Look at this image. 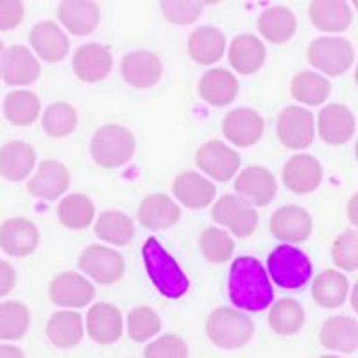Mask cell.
<instances>
[{
	"instance_id": "cell-47",
	"label": "cell",
	"mask_w": 358,
	"mask_h": 358,
	"mask_svg": "<svg viewBox=\"0 0 358 358\" xmlns=\"http://www.w3.org/2000/svg\"><path fill=\"white\" fill-rule=\"evenodd\" d=\"M163 17L174 25H190L197 22L203 13L204 4L192 2V0H163L162 4Z\"/></svg>"
},
{
	"instance_id": "cell-3",
	"label": "cell",
	"mask_w": 358,
	"mask_h": 358,
	"mask_svg": "<svg viewBox=\"0 0 358 358\" xmlns=\"http://www.w3.org/2000/svg\"><path fill=\"white\" fill-rule=\"evenodd\" d=\"M255 322L244 312L217 306L206 319L208 338L220 350H241L255 337Z\"/></svg>"
},
{
	"instance_id": "cell-33",
	"label": "cell",
	"mask_w": 358,
	"mask_h": 358,
	"mask_svg": "<svg viewBox=\"0 0 358 358\" xmlns=\"http://www.w3.org/2000/svg\"><path fill=\"white\" fill-rule=\"evenodd\" d=\"M238 79L226 69H212L204 72L199 81V95L210 106L224 108L238 95Z\"/></svg>"
},
{
	"instance_id": "cell-19",
	"label": "cell",
	"mask_w": 358,
	"mask_h": 358,
	"mask_svg": "<svg viewBox=\"0 0 358 358\" xmlns=\"http://www.w3.org/2000/svg\"><path fill=\"white\" fill-rule=\"evenodd\" d=\"M70 187L69 169L57 159H43L27 183V192L36 199L56 201Z\"/></svg>"
},
{
	"instance_id": "cell-50",
	"label": "cell",
	"mask_w": 358,
	"mask_h": 358,
	"mask_svg": "<svg viewBox=\"0 0 358 358\" xmlns=\"http://www.w3.org/2000/svg\"><path fill=\"white\" fill-rule=\"evenodd\" d=\"M0 358H27L24 351L15 344H0Z\"/></svg>"
},
{
	"instance_id": "cell-8",
	"label": "cell",
	"mask_w": 358,
	"mask_h": 358,
	"mask_svg": "<svg viewBox=\"0 0 358 358\" xmlns=\"http://www.w3.org/2000/svg\"><path fill=\"white\" fill-rule=\"evenodd\" d=\"M196 165L208 176V179L228 183L241 169V156L228 143L220 140H208L197 149Z\"/></svg>"
},
{
	"instance_id": "cell-5",
	"label": "cell",
	"mask_w": 358,
	"mask_h": 358,
	"mask_svg": "<svg viewBox=\"0 0 358 358\" xmlns=\"http://www.w3.org/2000/svg\"><path fill=\"white\" fill-rule=\"evenodd\" d=\"M268 276L278 287L296 290L305 287L312 278V264L301 249L294 245H278L267 258Z\"/></svg>"
},
{
	"instance_id": "cell-26",
	"label": "cell",
	"mask_w": 358,
	"mask_h": 358,
	"mask_svg": "<svg viewBox=\"0 0 358 358\" xmlns=\"http://www.w3.org/2000/svg\"><path fill=\"white\" fill-rule=\"evenodd\" d=\"M36 151L24 140H11L0 147V176L13 183L29 178L36 165Z\"/></svg>"
},
{
	"instance_id": "cell-40",
	"label": "cell",
	"mask_w": 358,
	"mask_h": 358,
	"mask_svg": "<svg viewBox=\"0 0 358 358\" xmlns=\"http://www.w3.org/2000/svg\"><path fill=\"white\" fill-rule=\"evenodd\" d=\"M57 219L65 228L79 231L88 228L95 219V204L85 194H70L57 206Z\"/></svg>"
},
{
	"instance_id": "cell-51",
	"label": "cell",
	"mask_w": 358,
	"mask_h": 358,
	"mask_svg": "<svg viewBox=\"0 0 358 358\" xmlns=\"http://www.w3.org/2000/svg\"><path fill=\"white\" fill-rule=\"evenodd\" d=\"M357 199H358V196L355 194V196L350 199V208H348V213H350V220H351V224H353V226H357V222H358L357 210H355V206H357Z\"/></svg>"
},
{
	"instance_id": "cell-27",
	"label": "cell",
	"mask_w": 358,
	"mask_h": 358,
	"mask_svg": "<svg viewBox=\"0 0 358 358\" xmlns=\"http://www.w3.org/2000/svg\"><path fill=\"white\" fill-rule=\"evenodd\" d=\"M47 338L59 350H72L85 338V321L76 310H59L52 313L45 324Z\"/></svg>"
},
{
	"instance_id": "cell-6",
	"label": "cell",
	"mask_w": 358,
	"mask_h": 358,
	"mask_svg": "<svg viewBox=\"0 0 358 358\" xmlns=\"http://www.w3.org/2000/svg\"><path fill=\"white\" fill-rule=\"evenodd\" d=\"M306 59L321 76L338 78L353 66V43L341 36L315 38L306 49Z\"/></svg>"
},
{
	"instance_id": "cell-31",
	"label": "cell",
	"mask_w": 358,
	"mask_h": 358,
	"mask_svg": "<svg viewBox=\"0 0 358 358\" xmlns=\"http://www.w3.org/2000/svg\"><path fill=\"white\" fill-rule=\"evenodd\" d=\"M226 34L213 25H201L194 29L188 38V54L197 65L210 66L217 63L226 52Z\"/></svg>"
},
{
	"instance_id": "cell-15",
	"label": "cell",
	"mask_w": 358,
	"mask_h": 358,
	"mask_svg": "<svg viewBox=\"0 0 358 358\" xmlns=\"http://www.w3.org/2000/svg\"><path fill=\"white\" fill-rule=\"evenodd\" d=\"M357 122H355V115L344 104H326L317 117V131L319 136L324 143L331 147L344 145L355 136Z\"/></svg>"
},
{
	"instance_id": "cell-43",
	"label": "cell",
	"mask_w": 358,
	"mask_h": 358,
	"mask_svg": "<svg viewBox=\"0 0 358 358\" xmlns=\"http://www.w3.org/2000/svg\"><path fill=\"white\" fill-rule=\"evenodd\" d=\"M162 326L158 312L151 306H136L126 317V331L134 342L152 341L162 331Z\"/></svg>"
},
{
	"instance_id": "cell-2",
	"label": "cell",
	"mask_w": 358,
	"mask_h": 358,
	"mask_svg": "<svg viewBox=\"0 0 358 358\" xmlns=\"http://www.w3.org/2000/svg\"><path fill=\"white\" fill-rule=\"evenodd\" d=\"M142 255L147 274L163 296L169 299H179L188 292L190 281L187 274L155 236L147 238Z\"/></svg>"
},
{
	"instance_id": "cell-18",
	"label": "cell",
	"mask_w": 358,
	"mask_h": 358,
	"mask_svg": "<svg viewBox=\"0 0 358 358\" xmlns=\"http://www.w3.org/2000/svg\"><path fill=\"white\" fill-rule=\"evenodd\" d=\"M86 331L101 346L115 344L124 334L122 312L111 303H95L86 313Z\"/></svg>"
},
{
	"instance_id": "cell-20",
	"label": "cell",
	"mask_w": 358,
	"mask_h": 358,
	"mask_svg": "<svg viewBox=\"0 0 358 358\" xmlns=\"http://www.w3.org/2000/svg\"><path fill=\"white\" fill-rule=\"evenodd\" d=\"M264 129V118L251 108H236L222 120L224 138L236 147H251L258 143Z\"/></svg>"
},
{
	"instance_id": "cell-12",
	"label": "cell",
	"mask_w": 358,
	"mask_h": 358,
	"mask_svg": "<svg viewBox=\"0 0 358 358\" xmlns=\"http://www.w3.org/2000/svg\"><path fill=\"white\" fill-rule=\"evenodd\" d=\"M235 192L251 206L264 208L276 197L278 181L268 169L251 165L238 172L235 179Z\"/></svg>"
},
{
	"instance_id": "cell-49",
	"label": "cell",
	"mask_w": 358,
	"mask_h": 358,
	"mask_svg": "<svg viewBox=\"0 0 358 358\" xmlns=\"http://www.w3.org/2000/svg\"><path fill=\"white\" fill-rule=\"evenodd\" d=\"M15 283H17V273L13 265L6 260H0V297L11 294Z\"/></svg>"
},
{
	"instance_id": "cell-25",
	"label": "cell",
	"mask_w": 358,
	"mask_h": 358,
	"mask_svg": "<svg viewBox=\"0 0 358 358\" xmlns=\"http://www.w3.org/2000/svg\"><path fill=\"white\" fill-rule=\"evenodd\" d=\"M113 56L108 45L85 43L73 54V72L83 83H99L108 78Z\"/></svg>"
},
{
	"instance_id": "cell-37",
	"label": "cell",
	"mask_w": 358,
	"mask_h": 358,
	"mask_svg": "<svg viewBox=\"0 0 358 358\" xmlns=\"http://www.w3.org/2000/svg\"><path fill=\"white\" fill-rule=\"evenodd\" d=\"M290 94L305 106H321L330 97L331 85L321 73L303 70L294 76L292 83H290Z\"/></svg>"
},
{
	"instance_id": "cell-34",
	"label": "cell",
	"mask_w": 358,
	"mask_h": 358,
	"mask_svg": "<svg viewBox=\"0 0 358 358\" xmlns=\"http://www.w3.org/2000/svg\"><path fill=\"white\" fill-rule=\"evenodd\" d=\"M350 294V280L344 273L335 268H326L313 280L312 297L313 301L326 310H335L346 303Z\"/></svg>"
},
{
	"instance_id": "cell-11",
	"label": "cell",
	"mask_w": 358,
	"mask_h": 358,
	"mask_svg": "<svg viewBox=\"0 0 358 358\" xmlns=\"http://www.w3.org/2000/svg\"><path fill=\"white\" fill-rule=\"evenodd\" d=\"M49 296L54 305L65 310L85 308L94 301L95 287L83 274L66 271L54 278L49 287Z\"/></svg>"
},
{
	"instance_id": "cell-9",
	"label": "cell",
	"mask_w": 358,
	"mask_h": 358,
	"mask_svg": "<svg viewBox=\"0 0 358 358\" xmlns=\"http://www.w3.org/2000/svg\"><path fill=\"white\" fill-rule=\"evenodd\" d=\"M79 268L99 285H111L126 271L124 257L113 248L102 244L88 245L79 257Z\"/></svg>"
},
{
	"instance_id": "cell-16",
	"label": "cell",
	"mask_w": 358,
	"mask_h": 358,
	"mask_svg": "<svg viewBox=\"0 0 358 358\" xmlns=\"http://www.w3.org/2000/svg\"><path fill=\"white\" fill-rule=\"evenodd\" d=\"M120 73L129 86L147 90L159 83L163 76V63L158 54L151 50H133L122 57Z\"/></svg>"
},
{
	"instance_id": "cell-17",
	"label": "cell",
	"mask_w": 358,
	"mask_h": 358,
	"mask_svg": "<svg viewBox=\"0 0 358 358\" xmlns=\"http://www.w3.org/2000/svg\"><path fill=\"white\" fill-rule=\"evenodd\" d=\"M40 244V231L33 220L13 217L0 226V249L15 258L33 255Z\"/></svg>"
},
{
	"instance_id": "cell-28",
	"label": "cell",
	"mask_w": 358,
	"mask_h": 358,
	"mask_svg": "<svg viewBox=\"0 0 358 358\" xmlns=\"http://www.w3.org/2000/svg\"><path fill=\"white\" fill-rule=\"evenodd\" d=\"M181 219V208L167 194H149L138 206V220L145 229H169Z\"/></svg>"
},
{
	"instance_id": "cell-22",
	"label": "cell",
	"mask_w": 358,
	"mask_h": 358,
	"mask_svg": "<svg viewBox=\"0 0 358 358\" xmlns=\"http://www.w3.org/2000/svg\"><path fill=\"white\" fill-rule=\"evenodd\" d=\"M172 192L183 206L190 210H203L213 203L217 196V187L206 176L196 171H185L176 176Z\"/></svg>"
},
{
	"instance_id": "cell-46",
	"label": "cell",
	"mask_w": 358,
	"mask_h": 358,
	"mask_svg": "<svg viewBox=\"0 0 358 358\" xmlns=\"http://www.w3.org/2000/svg\"><path fill=\"white\" fill-rule=\"evenodd\" d=\"M143 355L145 358H190V346L183 337L167 334L149 342Z\"/></svg>"
},
{
	"instance_id": "cell-44",
	"label": "cell",
	"mask_w": 358,
	"mask_h": 358,
	"mask_svg": "<svg viewBox=\"0 0 358 358\" xmlns=\"http://www.w3.org/2000/svg\"><path fill=\"white\" fill-rule=\"evenodd\" d=\"M199 248L204 260L210 264H226L235 251L231 235L217 226H208L199 238Z\"/></svg>"
},
{
	"instance_id": "cell-1",
	"label": "cell",
	"mask_w": 358,
	"mask_h": 358,
	"mask_svg": "<svg viewBox=\"0 0 358 358\" xmlns=\"http://www.w3.org/2000/svg\"><path fill=\"white\" fill-rule=\"evenodd\" d=\"M229 299L248 312H262L273 305L274 289L264 265L252 257L236 258L229 268Z\"/></svg>"
},
{
	"instance_id": "cell-42",
	"label": "cell",
	"mask_w": 358,
	"mask_h": 358,
	"mask_svg": "<svg viewBox=\"0 0 358 358\" xmlns=\"http://www.w3.org/2000/svg\"><path fill=\"white\" fill-rule=\"evenodd\" d=\"M78 110L69 102H54L41 115V126L52 138H66L78 129Z\"/></svg>"
},
{
	"instance_id": "cell-14",
	"label": "cell",
	"mask_w": 358,
	"mask_h": 358,
	"mask_svg": "<svg viewBox=\"0 0 358 358\" xmlns=\"http://www.w3.org/2000/svg\"><path fill=\"white\" fill-rule=\"evenodd\" d=\"M324 178L322 165L315 156L312 155H294L289 162L283 165L281 179L285 187L297 196H306L317 190Z\"/></svg>"
},
{
	"instance_id": "cell-41",
	"label": "cell",
	"mask_w": 358,
	"mask_h": 358,
	"mask_svg": "<svg viewBox=\"0 0 358 358\" xmlns=\"http://www.w3.org/2000/svg\"><path fill=\"white\" fill-rule=\"evenodd\" d=\"M31 328V312L22 301L0 303V341L17 342L27 335Z\"/></svg>"
},
{
	"instance_id": "cell-4",
	"label": "cell",
	"mask_w": 358,
	"mask_h": 358,
	"mask_svg": "<svg viewBox=\"0 0 358 358\" xmlns=\"http://www.w3.org/2000/svg\"><path fill=\"white\" fill-rule=\"evenodd\" d=\"M136 151L134 136L127 127L108 124L97 129L90 142L92 158L102 169H118L133 159Z\"/></svg>"
},
{
	"instance_id": "cell-53",
	"label": "cell",
	"mask_w": 358,
	"mask_h": 358,
	"mask_svg": "<svg viewBox=\"0 0 358 358\" xmlns=\"http://www.w3.org/2000/svg\"><path fill=\"white\" fill-rule=\"evenodd\" d=\"M319 358H344V357H338V355H322Z\"/></svg>"
},
{
	"instance_id": "cell-13",
	"label": "cell",
	"mask_w": 358,
	"mask_h": 358,
	"mask_svg": "<svg viewBox=\"0 0 358 358\" xmlns=\"http://www.w3.org/2000/svg\"><path fill=\"white\" fill-rule=\"evenodd\" d=\"M312 215L308 213V210L297 206V204H287V206L278 208L268 222L271 235L287 244H301L312 235Z\"/></svg>"
},
{
	"instance_id": "cell-35",
	"label": "cell",
	"mask_w": 358,
	"mask_h": 358,
	"mask_svg": "<svg viewBox=\"0 0 358 358\" xmlns=\"http://www.w3.org/2000/svg\"><path fill=\"white\" fill-rule=\"evenodd\" d=\"M134 222L120 210H106L95 220V236L106 244L122 248L134 238Z\"/></svg>"
},
{
	"instance_id": "cell-29",
	"label": "cell",
	"mask_w": 358,
	"mask_h": 358,
	"mask_svg": "<svg viewBox=\"0 0 358 358\" xmlns=\"http://www.w3.org/2000/svg\"><path fill=\"white\" fill-rule=\"evenodd\" d=\"M321 346L337 353L351 355L358 348V322L350 315H334L326 319L319 331Z\"/></svg>"
},
{
	"instance_id": "cell-38",
	"label": "cell",
	"mask_w": 358,
	"mask_h": 358,
	"mask_svg": "<svg viewBox=\"0 0 358 358\" xmlns=\"http://www.w3.org/2000/svg\"><path fill=\"white\" fill-rule=\"evenodd\" d=\"M2 111L9 124L17 127H27L36 122L41 115V102L31 90H13L6 97Z\"/></svg>"
},
{
	"instance_id": "cell-32",
	"label": "cell",
	"mask_w": 358,
	"mask_h": 358,
	"mask_svg": "<svg viewBox=\"0 0 358 358\" xmlns=\"http://www.w3.org/2000/svg\"><path fill=\"white\" fill-rule=\"evenodd\" d=\"M267 49L264 41L255 34H238L229 43L228 59L229 65L241 76H251L264 66Z\"/></svg>"
},
{
	"instance_id": "cell-23",
	"label": "cell",
	"mask_w": 358,
	"mask_h": 358,
	"mask_svg": "<svg viewBox=\"0 0 358 358\" xmlns=\"http://www.w3.org/2000/svg\"><path fill=\"white\" fill-rule=\"evenodd\" d=\"M41 65L33 50L24 45H13L2 57V79L9 86H29L38 81Z\"/></svg>"
},
{
	"instance_id": "cell-52",
	"label": "cell",
	"mask_w": 358,
	"mask_h": 358,
	"mask_svg": "<svg viewBox=\"0 0 358 358\" xmlns=\"http://www.w3.org/2000/svg\"><path fill=\"white\" fill-rule=\"evenodd\" d=\"M4 52H6L4 41L0 40V79H2V57H4Z\"/></svg>"
},
{
	"instance_id": "cell-7",
	"label": "cell",
	"mask_w": 358,
	"mask_h": 358,
	"mask_svg": "<svg viewBox=\"0 0 358 358\" xmlns=\"http://www.w3.org/2000/svg\"><path fill=\"white\" fill-rule=\"evenodd\" d=\"M212 220L222 228L229 229L236 238H248L258 229V212L248 201L236 194H226L215 201L210 213Z\"/></svg>"
},
{
	"instance_id": "cell-10",
	"label": "cell",
	"mask_w": 358,
	"mask_h": 358,
	"mask_svg": "<svg viewBox=\"0 0 358 358\" xmlns=\"http://www.w3.org/2000/svg\"><path fill=\"white\" fill-rule=\"evenodd\" d=\"M280 142L292 151H301L313 143L315 138V118L303 106H287L276 122Z\"/></svg>"
},
{
	"instance_id": "cell-39",
	"label": "cell",
	"mask_w": 358,
	"mask_h": 358,
	"mask_svg": "<svg viewBox=\"0 0 358 358\" xmlns=\"http://www.w3.org/2000/svg\"><path fill=\"white\" fill-rule=\"evenodd\" d=\"M267 322L276 335L290 337L296 335L305 324V308L296 299H281L271 306Z\"/></svg>"
},
{
	"instance_id": "cell-48",
	"label": "cell",
	"mask_w": 358,
	"mask_h": 358,
	"mask_svg": "<svg viewBox=\"0 0 358 358\" xmlns=\"http://www.w3.org/2000/svg\"><path fill=\"white\" fill-rule=\"evenodd\" d=\"M25 8L20 0H0V33L17 29L24 22Z\"/></svg>"
},
{
	"instance_id": "cell-45",
	"label": "cell",
	"mask_w": 358,
	"mask_h": 358,
	"mask_svg": "<svg viewBox=\"0 0 358 358\" xmlns=\"http://www.w3.org/2000/svg\"><path fill=\"white\" fill-rule=\"evenodd\" d=\"M331 258L338 268L346 273H355L358 268V236L355 229L341 233L334 241Z\"/></svg>"
},
{
	"instance_id": "cell-24",
	"label": "cell",
	"mask_w": 358,
	"mask_h": 358,
	"mask_svg": "<svg viewBox=\"0 0 358 358\" xmlns=\"http://www.w3.org/2000/svg\"><path fill=\"white\" fill-rule=\"evenodd\" d=\"M57 20L72 36H88L97 29L101 9L92 0H63L57 6Z\"/></svg>"
},
{
	"instance_id": "cell-30",
	"label": "cell",
	"mask_w": 358,
	"mask_h": 358,
	"mask_svg": "<svg viewBox=\"0 0 358 358\" xmlns=\"http://www.w3.org/2000/svg\"><path fill=\"white\" fill-rule=\"evenodd\" d=\"M310 22L322 33L337 34L353 22V11L346 0H313L308 6Z\"/></svg>"
},
{
	"instance_id": "cell-36",
	"label": "cell",
	"mask_w": 358,
	"mask_h": 358,
	"mask_svg": "<svg viewBox=\"0 0 358 358\" xmlns=\"http://www.w3.org/2000/svg\"><path fill=\"white\" fill-rule=\"evenodd\" d=\"M296 15L285 6H273L258 17V31L271 43H285L296 34Z\"/></svg>"
},
{
	"instance_id": "cell-21",
	"label": "cell",
	"mask_w": 358,
	"mask_h": 358,
	"mask_svg": "<svg viewBox=\"0 0 358 358\" xmlns=\"http://www.w3.org/2000/svg\"><path fill=\"white\" fill-rule=\"evenodd\" d=\"M31 47L40 59L47 63L63 62L70 52V38L56 22H38L29 34Z\"/></svg>"
}]
</instances>
